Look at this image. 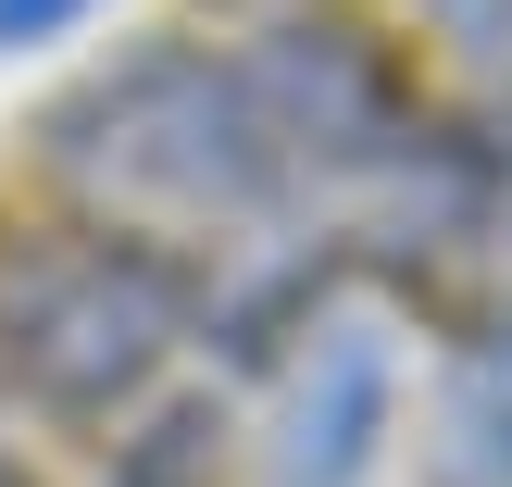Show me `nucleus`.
<instances>
[{
    "mask_svg": "<svg viewBox=\"0 0 512 487\" xmlns=\"http://www.w3.org/2000/svg\"><path fill=\"white\" fill-rule=\"evenodd\" d=\"M0 487H13V463H0Z\"/></svg>",
    "mask_w": 512,
    "mask_h": 487,
    "instance_id": "8",
    "label": "nucleus"
},
{
    "mask_svg": "<svg viewBox=\"0 0 512 487\" xmlns=\"http://www.w3.org/2000/svg\"><path fill=\"white\" fill-rule=\"evenodd\" d=\"M263 75V113L288 138V175L300 188H400L425 163V100L400 88V63L350 25H275L250 50Z\"/></svg>",
    "mask_w": 512,
    "mask_h": 487,
    "instance_id": "3",
    "label": "nucleus"
},
{
    "mask_svg": "<svg viewBox=\"0 0 512 487\" xmlns=\"http://www.w3.org/2000/svg\"><path fill=\"white\" fill-rule=\"evenodd\" d=\"M88 13H100V0H0V63H13V50H50V38H75Z\"/></svg>",
    "mask_w": 512,
    "mask_h": 487,
    "instance_id": "6",
    "label": "nucleus"
},
{
    "mask_svg": "<svg viewBox=\"0 0 512 487\" xmlns=\"http://www.w3.org/2000/svg\"><path fill=\"white\" fill-rule=\"evenodd\" d=\"M425 475L438 487H512V338L463 350L425 413Z\"/></svg>",
    "mask_w": 512,
    "mask_h": 487,
    "instance_id": "5",
    "label": "nucleus"
},
{
    "mask_svg": "<svg viewBox=\"0 0 512 487\" xmlns=\"http://www.w3.org/2000/svg\"><path fill=\"white\" fill-rule=\"evenodd\" d=\"M200 338V275L138 225H0V400L50 425H113Z\"/></svg>",
    "mask_w": 512,
    "mask_h": 487,
    "instance_id": "2",
    "label": "nucleus"
},
{
    "mask_svg": "<svg viewBox=\"0 0 512 487\" xmlns=\"http://www.w3.org/2000/svg\"><path fill=\"white\" fill-rule=\"evenodd\" d=\"M38 138H50V175L100 225H138V238L150 225H263L300 200L250 50H200V38H150L100 63Z\"/></svg>",
    "mask_w": 512,
    "mask_h": 487,
    "instance_id": "1",
    "label": "nucleus"
},
{
    "mask_svg": "<svg viewBox=\"0 0 512 487\" xmlns=\"http://www.w3.org/2000/svg\"><path fill=\"white\" fill-rule=\"evenodd\" d=\"M388 438H400L388 325H363V313L300 325L288 375H275V413H263V487H375Z\"/></svg>",
    "mask_w": 512,
    "mask_h": 487,
    "instance_id": "4",
    "label": "nucleus"
},
{
    "mask_svg": "<svg viewBox=\"0 0 512 487\" xmlns=\"http://www.w3.org/2000/svg\"><path fill=\"white\" fill-rule=\"evenodd\" d=\"M425 13L450 25L463 50H488V63H512V0H425Z\"/></svg>",
    "mask_w": 512,
    "mask_h": 487,
    "instance_id": "7",
    "label": "nucleus"
}]
</instances>
